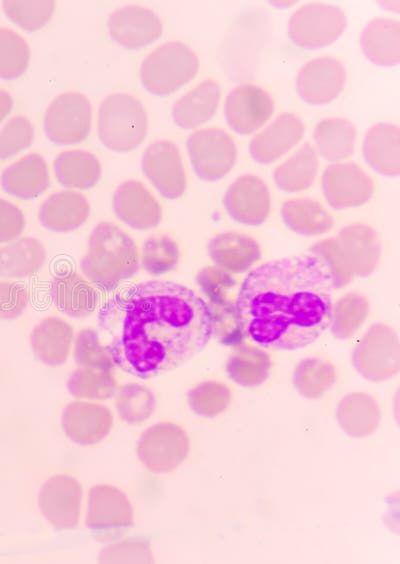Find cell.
Instances as JSON below:
<instances>
[{"mask_svg": "<svg viewBox=\"0 0 400 564\" xmlns=\"http://www.w3.org/2000/svg\"><path fill=\"white\" fill-rule=\"evenodd\" d=\"M97 327L115 366L141 380L186 364L215 331L209 305L168 280L119 289L100 306Z\"/></svg>", "mask_w": 400, "mask_h": 564, "instance_id": "1", "label": "cell"}, {"mask_svg": "<svg viewBox=\"0 0 400 564\" xmlns=\"http://www.w3.org/2000/svg\"><path fill=\"white\" fill-rule=\"evenodd\" d=\"M336 290L323 263L308 251L269 261L242 281L234 320L243 337L259 348L303 349L329 327Z\"/></svg>", "mask_w": 400, "mask_h": 564, "instance_id": "2", "label": "cell"}, {"mask_svg": "<svg viewBox=\"0 0 400 564\" xmlns=\"http://www.w3.org/2000/svg\"><path fill=\"white\" fill-rule=\"evenodd\" d=\"M140 268V253L133 238L121 227L103 221L91 231L80 261L82 275L98 289L112 291Z\"/></svg>", "mask_w": 400, "mask_h": 564, "instance_id": "3", "label": "cell"}, {"mask_svg": "<svg viewBox=\"0 0 400 564\" xmlns=\"http://www.w3.org/2000/svg\"><path fill=\"white\" fill-rule=\"evenodd\" d=\"M147 129L146 109L136 97L113 93L100 103L97 133L108 149L117 153L132 151L144 141Z\"/></svg>", "mask_w": 400, "mask_h": 564, "instance_id": "4", "label": "cell"}, {"mask_svg": "<svg viewBox=\"0 0 400 564\" xmlns=\"http://www.w3.org/2000/svg\"><path fill=\"white\" fill-rule=\"evenodd\" d=\"M198 70L196 53L180 41H169L144 58L140 67V81L146 91L164 96L188 84Z\"/></svg>", "mask_w": 400, "mask_h": 564, "instance_id": "5", "label": "cell"}, {"mask_svg": "<svg viewBox=\"0 0 400 564\" xmlns=\"http://www.w3.org/2000/svg\"><path fill=\"white\" fill-rule=\"evenodd\" d=\"M347 27V16L339 6L311 2L300 6L290 16L287 36L304 49H319L334 43Z\"/></svg>", "mask_w": 400, "mask_h": 564, "instance_id": "6", "label": "cell"}, {"mask_svg": "<svg viewBox=\"0 0 400 564\" xmlns=\"http://www.w3.org/2000/svg\"><path fill=\"white\" fill-rule=\"evenodd\" d=\"M186 147L195 174L206 182L223 179L237 160L234 140L220 128L196 130L188 136Z\"/></svg>", "mask_w": 400, "mask_h": 564, "instance_id": "7", "label": "cell"}, {"mask_svg": "<svg viewBox=\"0 0 400 564\" xmlns=\"http://www.w3.org/2000/svg\"><path fill=\"white\" fill-rule=\"evenodd\" d=\"M44 131L59 146L83 142L92 126V106L82 93L70 91L55 97L44 114Z\"/></svg>", "mask_w": 400, "mask_h": 564, "instance_id": "8", "label": "cell"}, {"mask_svg": "<svg viewBox=\"0 0 400 564\" xmlns=\"http://www.w3.org/2000/svg\"><path fill=\"white\" fill-rule=\"evenodd\" d=\"M133 508L127 496L111 485L90 488L86 510V525L102 540H112L133 524Z\"/></svg>", "mask_w": 400, "mask_h": 564, "instance_id": "9", "label": "cell"}, {"mask_svg": "<svg viewBox=\"0 0 400 564\" xmlns=\"http://www.w3.org/2000/svg\"><path fill=\"white\" fill-rule=\"evenodd\" d=\"M188 440L176 425L160 422L152 425L137 441V455L152 473L172 471L185 458Z\"/></svg>", "mask_w": 400, "mask_h": 564, "instance_id": "10", "label": "cell"}, {"mask_svg": "<svg viewBox=\"0 0 400 564\" xmlns=\"http://www.w3.org/2000/svg\"><path fill=\"white\" fill-rule=\"evenodd\" d=\"M141 167L144 175L169 200L181 197L187 188V176L178 147L171 141L159 140L144 151Z\"/></svg>", "mask_w": 400, "mask_h": 564, "instance_id": "11", "label": "cell"}, {"mask_svg": "<svg viewBox=\"0 0 400 564\" xmlns=\"http://www.w3.org/2000/svg\"><path fill=\"white\" fill-rule=\"evenodd\" d=\"M322 190L328 204L337 210L356 208L373 196L371 177L356 163H333L322 175Z\"/></svg>", "mask_w": 400, "mask_h": 564, "instance_id": "12", "label": "cell"}, {"mask_svg": "<svg viewBox=\"0 0 400 564\" xmlns=\"http://www.w3.org/2000/svg\"><path fill=\"white\" fill-rule=\"evenodd\" d=\"M81 502L80 483L66 474L50 477L39 490L40 512L56 530H72L78 525Z\"/></svg>", "mask_w": 400, "mask_h": 564, "instance_id": "13", "label": "cell"}, {"mask_svg": "<svg viewBox=\"0 0 400 564\" xmlns=\"http://www.w3.org/2000/svg\"><path fill=\"white\" fill-rule=\"evenodd\" d=\"M274 102L262 87L244 83L233 88L224 103L225 120L238 134L247 135L260 129L272 116Z\"/></svg>", "mask_w": 400, "mask_h": 564, "instance_id": "14", "label": "cell"}, {"mask_svg": "<svg viewBox=\"0 0 400 564\" xmlns=\"http://www.w3.org/2000/svg\"><path fill=\"white\" fill-rule=\"evenodd\" d=\"M344 65L331 57H318L306 62L296 76V91L310 105H326L334 101L345 87Z\"/></svg>", "mask_w": 400, "mask_h": 564, "instance_id": "15", "label": "cell"}, {"mask_svg": "<svg viewBox=\"0 0 400 564\" xmlns=\"http://www.w3.org/2000/svg\"><path fill=\"white\" fill-rule=\"evenodd\" d=\"M223 206L232 220L246 226H260L270 214L269 188L256 175L240 176L225 191Z\"/></svg>", "mask_w": 400, "mask_h": 564, "instance_id": "16", "label": "cell"}, {"mask_svg": "<svg viewBox=\"0 0 400 564\" xmlns=\"http://www.w3.org/2000/svg\"><path fill=\"white\" fill-rule=\"evenodd\" d=\"M398 336L393 328L384 324L372 325L355 351V364L369 378L391 375L398 366Z\"/></svg>", "mask_w": 400, "mask_h": 564, "instance_id": "17", "label": "cell"}, {"mask_svg": "<svg viewBox=\"0 0 400 564\" xmlns=\"http://www.w3.org/2000/svg\"><path fill=\"white\" fill-rule=\"evenodd\" d=\"M111 38L128 49H139L158 40L163 32L161 19L151 9L127 5L113 11L107 20Z\"/></svg>", "mask_w": 400, "mask_h": 564, "instance_id": "18", "label": "cell"}, {"mask_svg": "<svg viewBox=\"0 0 400 564\" xmlns=\"http://www.w3.org/2000/svg\"><path fill=\"white\" fill-rule=\"evenodd\" d=\"M115 216L135 230L156 228L162 220V208L151 192L137 180L120 184L112 198Z\"/></svg>", "mask_w": 400, "mask_h": 564, "instance_id": "19", "label": "cell"}, {"mask_svg": "<svg viewBox=\"0 0 400 564\" xmlns=\"http://www.w3.org/2000/svg\"><path fill=\"white\" fill-rule=\"evenodd\" d=\"M61 425L66 436L73 442L89 446L99 443L113 426V414L104 405L74 401L63 410Z\"/></svg>", "mask_w": 400, "mask_h": 564, "instance_id": "20", "label": "cell"}, {"mask_svg": "<svg viewBox=\"0 0 400 564\" xmlns=\"http://www.w3.org/2000/svg\"><path fill=\"white\" fill-rule=\"evenodd\" d=\"M335 239L354 278L367 277L375 271L381 257V242L370 225L351 223Z\"/></svg>", "mask_w": 400, "mask_h": 564, "instance_id": "21", "label": "cell"}, {"mask_svg": "<svg viewBox=\"0 0 400 564\" xmlns=\"http://www.w3.org/2000/svg\"><path fill=\"white\" fill-rule=\"evenodd\" d=\"M303 132L304 125L298 116L281 114L254 135L249 144L250 155L261 165L275 162L299 143Z\"/></svg>", "mask_w": 400, "mask_h": 564, "instance_id": "22", "label": "cell"}, {"mask_svg": "<svg viewBox=\"0 0 400 564\" xmlns=\"http://www.w3.org/2000/svg\"><path fill=\"white\" fill-rule=\"evenodd\" d=\"M207 251L214 266L230 275L248 272L261 258L257 241L239 232L216 234L209 240Z\"/></svg>", "mask_w": 400, "mask_h": 564, "instance_id": "23", "label": "cell"}, {"mask_svg": "<svg viewBox=\"0 0 400 564\" xmlns=\"http://www.w3.org/2000/svg\"><path fill=\"white\" fill-rule=\"evenodd\" d=\"M49 295L55 307L71 318L89 317L99 304L93 284L74 271L56 275L50 283Z\"/></svg>", "mask_w": 400, "mask_h": 564, "instance_id": "24", "label": "cell"}, {"mask_svg": "<svg viewBox=\"0 0 400 564\" xmlns=\"http://www.w3.org/2000/svg\"><path fill=\"white\" fill-rule=\"evenodd\" d=\"M74 338L71 324L60 317L49 316L33 327L30 345L37 360L47 366L56 367L68 359Z\"/></svg>", "mask_w": 400, "mask_h": 564, "instance_id": "25", "label": "cell"}, {"mask_svg": "<svg viewBox=\"0 0 400 564\" xmlns=\"http://www.w3.org/2000/svg\"><path fill=\"white\" fill-rule=\"evenodd\" d=\"M90 215L87 198L73 190L49 195L39 208L41 224L50 232L68 233L81 227Z\"/></svg>", "mask_w": 400, "mask_h": 564, "instance_id": "26", "label": "cell"}, {"mask_svg": "<svg viewBox=\"0 0 400 564\" xmlns=\"http://www.w3.org/2000/svg\"><path fill=\"white\" fill-rule=\"evenodd\" d=\"M50 185L46 160L39 154H29L9 165L1 175V186L10 196L32 200Z\"/></svg>", "mask_w": 400, "mask_h": 564, "instance_id": "27", "label": "cell"}, {"mask_svg": "<svg viewBox=\"0 0 400 564\" xmlns=\"http://www.w3.org/2000/svg\"><path fill=\"white\" fill-rule=\"evenodd\" d=\"M366 162L379 174H400V129L396 124L380 122L370 127L363 141Z\"/></svg>", "mask_w": 400, "mask_h": 564, "instance_id": "28", "label": "cell"}, {"mask_svg": "<svg viewBox=\"0 0 400 564\" xmlns=\"http://www.w3.org/2000/svg\"><path fill=\"white\" fill-rule=\"evenodd\" d=\"M220 98L219 84L213 79H206L173 104L172 119L182 129L196 128L215 115Z\"/></svg>", "mask_w": 400, "mask_h": 564, "instance_id": "29", "label": "cell"}, {"mask_svg": "<svg viewBox=\"0 0 400 564\" xmlns=\"http://www.w3.org/2000/svg\"><path fill=\"white\" fill-rule=\"evenodd\" d=\"M364 55L379 66L400 62V23L392 18H374L363 28L360 39Z\"/></svg>", "mask_w": 400, "mask_h": 564, "instance_id": "30", "label": "cell"}, {"mask_svg": "<svg viewBox=\"0 0 400 564\" xmlns=\"http://www.w3.org/2000/svg\"><path fill=\"white\" fill-rule=\"evenodd\" d=\"M47 253L34 237H20L0 246V278L21 279L34 275L45 264Z\"/></svg>", "mask_w": 400, "mask_h": 564, "instance_id": "31", "label": "cell"}, {"mask_svg": "<svg viewBox=\"0 0 400 564\" xmlns=\"http://www.w3.org/2000/svg\"><path fill=\"white\" fill-rule=\"evenodd\" d=\"M285 226L302 236H319L331 231L334 219L330 211L311 198L286 200L281 207Z\"/></svg>", "mask_w": 400, "mask_h": 564, "instance_id": "32", "label": "cell"}, {"mask_svg": "<svg viewBox=\"0 0 400 564\" xmlns=\"http://www.w3.org/2000/svg\"><path fill=\"white\" fill-rule=\"evenodd\" d=\"M53 167L58 183L68 189L93 188L102 174L98 158L89 151L79 149L60 153Z\"/></svg>", "mask_w": 400, "mask_h": 564, "instance_id": "33", "label": "cell"}, {"mask_svg": "<svg viewBox=\"0 0 400 564\" xmlns=\"http://www.w3.org/2000/svg\"><path fill=\"white\" fill-rule=\"evenodd\" d=\"M357 130L343 117H329L318 122L313 138L319 154L328 161H339L354 153Z\"/></svg>", "mask_w": 400, "mask_h": 564, "instance_id": "34", "label": "cell"}, {"mask_svg": "<svg viewBox=\"0 0 400 564\" xmlns=\"http://www.w3.org/2000/svg\"><path fill=\"white\" fill-rule=\"evenodd\" d=\"M318 156L310 143H305L276 167L273 178L277 187L287 193L310 188L318 174Z\"/></svg>", "mask_w": 400, "mask_h": 564, "instance_id": "35", "label": "cell"}, {"mask_svg": "<svg viewBox=\"0 0 400 564\" xmlns=\"http://www.w3.org/2000/svg\"><path fill=\"white\" fill-rule=\"evenodd\" d=\"M369 302L365 296L349 292L333 302L329 329L339 339L353 336L369 315Z\"/></svg>", "mask_w": 400, "mask_h": 564, "instance_id": "36", "label": "cell"}, {"mask_svg": "<svg viewBox=\"0 0 400 564\" xmlns=\"http://www.w3.org/2000/svg\"><path fill=\"white\" fill-rule=\"evenodd\" d=\"M115 407L120 418L128 424L146 421L156 409V397L145 385L130 382L115 393Z\"/></svg>", "mask_w": 400, "mask_h": 564, "instance_id": "37", "label": "cell"}, {"mask_svg": "<svg viewBox=\"0 0 400 564\" xmlns=\"http://www.w3.org/2000/svg\"><path fill=\"white\" fill-rule=\"evenodd\" d=\"M67 389L77 399L106 400L115 396L117 382L113 371L77 368L68 377Z\"/></svg>", "mask_w": 400, "mask_h": 564, "instance_id": "38", "label": "cell"}, {"mask_svg": "<svg viewBox=\"0 0 400 564\" xmlns=\"http://www.w3.org/2000/svg\"><path fill=\"white\" fill-rule=\"evenodd\" d=\"M180 248L167 235L146 238L143 242L140 265L150 276L159 277L173 271L180 261Z\"/></svg>", "mask_w": 400, "mask_h": 564, "instance_id": "39", "label": "cell"}, {"mask_svg": "<svg viewBox=\"0 0 400 564\" xmlns=\"http://www.w3.org/2000/svg\"><path fill=\"white\" fill-rule=\"evenodd\" d=\"M73 359L78 368L113 371L116 367L100 333L81 329L74 338Z\"/></svg>", "mask_w": 400, "mask_h": 564, "instance_id": "40", "label": "cell"}, {"mask_svg": "<svg viewBox=\"0 0 400 564\" xmlns=\"http://www.w3.org/2000/svg\"><path fill=\"white\" fill-rule=\"evenodd\" d=\"M30 48L14 30L0 27V79L14 80L28 68Z\"/></svg>", "mask_w": 400, "mask_h": 564, "instance_id": "41", "label": "cell"}, {"mask_svg": "<svg viewBox=\"0 0 400 564\" xmlns=\"http://www.w3.org/2000/svg\"><path fill=\"white\" fill-rule=\"evenodd\" d=\"M55 1H3L6 16L21 29L34 32L43 28L51 19Z\"/></svg>", "mask_w": 400, "mask_h": 564, "instance_id": "42", "label": "cell"}, {"mask_svg": "<svg viewBox=\"0 0 400 564\" xmlns=\"http://www.w3.org/2000/svg\"><path fill=\"white\" fill-rule=\"evenodd\" d=\"M34 140V126L25 116L11 117L0 130V159H7L29 148Z\"/></svg>", "mask_w": 400, "mask_h": 564, "instance_id": "43", "label": "cell"}, {"mask_svg": "<svg viewBox=\"0 0 400 564\" xmlns=\"http://www.w3.org/2000/svg\"><path fill=\"white\" fill-rule=\"evenodd\" d=\"M308 252L316 256L323 263L336 289L345 287L354 279L338 247L335 237L318 241Z\"/></svg>", "mask_w": 400, "mask_h": 564, "instance_id": "44", "label": "cell"}, {"mask_svg": "<svg viewBox=\"0 0 400 564\" xmlns=\"http://www.w3.org/2000/svg\"><path fill=\"white\" fill-rule=\"evenodd\" d=\"M100 563H152V552L147 541L126 539L105 547L99 557Z\"/></svg>", "mask_w": 400, "mask_h": 564, "instance_id": "45", "label": "cell"}, {"mask_svg": "<svg viewBox=\"0 0 400 564\" xmlns=\"http://www.w3.org/2000/svg\"><path fill=\"white\" fill-rule=\"evenodd\" d=\"M30 300L28 289L20 283L0 281V320H13L26 310Z\"/></svg>", "mask_w": 400, "mask_h": 564, "instance_id": "46", "label": "cell"}, {"mask_svg": "<svg viewBox=\"0 0 400 564\" xmlns=\"http://www.w3.org/2000/svg\"><path fill=\"white\" fill-rule=\"evenodd\" d=\"M196 280L201 291L214 304L220 303L221 296L227 297L228 292L233 288L231 275L215 266L200 270Z\"/></svg>", "mask_w": 400, "mask_h": 564, "instance_id": "47", "label": "cell"}, {"mask_svg": "<svg viewBox=\"0 0 400 564\" xmlns=\"http://www.w3.org/2000/svg\"><path fill=\"white\" fill-rule=\"evenodd\" d=\"M25 216L15 204L0 198V244L20 238L25 229Z\"/></svg>", "mask_w": 400, "mask_h": 564, "instance_id": "48", "label": "cell"}, {"mask_svg": "<svg viewBox=\"0 0 400 564\" xmlns=\"http://www.w3.org/2000/svg\"><path fill=\"white\" fill-rule=\"evenodd\" d=\"M13 107V99L11 95L0 88V123L11 112Z\"/></svg>", "mask_w": 400, "mask_h": 564, "instance_id": "49", "label": "cell"}]
</instances>
